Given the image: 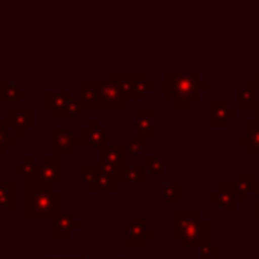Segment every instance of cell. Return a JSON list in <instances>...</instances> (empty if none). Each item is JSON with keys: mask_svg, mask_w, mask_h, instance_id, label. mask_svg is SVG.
Returning a JSON list of instances; mask_svg holds the SVG:
<instances>
[{"mask_svg": "<svg viewBox=\"0 0 259 259\" xmlns=\"http://www.w3.org/2000/svg\"><path fill=\"white\" fill-rule=\"evenodd\" d=\"M210 89V83H206V81H202V91H208Z\"/></svg>", "mask_w": 259, "mask_h": 259, "instance_id": "cell-23", "label": "cell"}, {"mask_svg": "<svg viewBox=\"0 0 259 259\" xmlns=\"http://www.w3.org/2000/svg\"><path fill=\"white\" fill-rule=\"evenodd\" d=\"M125 148L121 146H113V148H101L99 150V162H101V170L105 176H117L123 172L125 168Z\"/></svg>", "mask_w": 259, "mask_h": 259, "instance_id": "cell-3", "label": "cell"}, {"mask_svg": "<svg viewBox=\"0 0 259 259\" xmlns=\"http://www.w3.org/2000/svg\"><path fill=\"white\" fill-rule=\"evenodd\" d=\"M79 101H81L83 109L103 111L101 95H99V81H81V85H79Z\"/></svg>", "mask_w": 259, "mask_h": 259, "instance_id": "cell-8", "label": "cell"}, {"mask_svg": "<svg viewBox=\"0 0 259 259\" xmlns=\"http://www.w3.org/2000/svg\"><path fill=\"white\" fill-rule=\"evenodd\" d=\"M253 85H255V89L259 91V71L255 73V79H253Z\"/></svg>", "mask_w": 259, "mask_h": 259, "instance_id": "cell-22", "label": "cell"}, {"mask_svg": "<svg viewBox=\"0 0 259 259\" xmlns=\"http://www.w3.org/2000/svg\"><path fill=\"white\" fill-rule=\"evenodd\" d=\"M26 99V91L16 87L10 81H2L0 83V101H24Z\"/></svg>", "mask_w": 259, "mask_h": 259, "instance_id": "cell-15", "label": "cell"}, {"mask_svg": "<svg viewBox=\"0 0 259 259\" xmlns=\"http://www.w3.org/2000/svg\"><path fill=\"white\" fill-rule=\"evenodd\" d=\"M18 172H28V174H34L38 168H36V162H34V156H26L24 158V164L16 166Z\"/></svg>", "mask_w": 259, "mask_h": 259, "instance_id": "cell-21", "label": "cell"}, {"mask_svg": "<svg viewBox=\"0 0 259 259\" xmlns=\"http://www.w3.org/2000/svg\"><path fill=\"white\" fill-rule=\"evenodd\" d=\"M146 166H148V170L154 172V174H160V172L164 170V164H162V160H160L158 156H146Z\"/></svg>", "mask_w": 259, "mask_h": 259, "instance_id": "cell-20", "label": "cell"}, {"mask_svg": "<svg viewBox=\"0 0 259 259\" xmlns=\"http://www.w3.org/2000/svg\"><path fill=\"white\" fill-rule=\"evenodd\" d=\"M99 95H101V107L103 111H125L127 99L123 93L109 81H99Z\"/></svg>", "mask_w": 259, "mask_h": 259, "instance_id": "cell-6", "label": "cell"}, {"mask_svg": "<svg viewBox=\"0 0 259 259\" xmlns=\"http://www.w3.org/2000/svg\"><path fill=\"white\" fill-rule=\"evenodd\" d=\"M144 150V138L142 136H132L130 140H127V144H125V152L127 154H140Z\"/></svg>", "mask_w": 259, "mask_h": 259, "instance_id": "cell-18", "label": "cell"}, {"mask_svg": "<svg viewBox=\"0 0 259 259\" xmlns=\"http://www.w3.org/2000/svg\"><path fill=\"white\" fill-rule=\"evenodd\" d=\"M83 111H85V109H83L81 101H79V99H73V101H71L69 105H65L61 111L53 113V117H55V119H73V117H79Z\"/></svg>", "mask_w": 259, "mask_h": 259, "instance_id": "cell-16", "label": "cell"}, {"mask_svg": "<svg viewBox=\"0 0 259 259\" xmlns=\"http://www.w3.org/2000/svg\"><path fill=\"white\" fill-rule=\"evenodd\" d=\"M239 109H233L227 99H210L208 101V125L225 127L231 119H237Z\"/></svg>", "mask_w": 259, "mask_h": 259, "instance_id": "cell-4", "label": "cell"}, {"mask_svg": "<svg viewBox=\"0 0 259 259\" xmlns=\"http://www.w3.org/2000/svg\"><path fill=\"white\" fill-rule=\"evenodd\" d=\"M235 103L239 111H255L259 97H257V89L253 85V81H247L237 93H235Z\"/></svg>", "mask_w": 259, "mask_h": 259, "instance_id": "cell-12", "label": "cell"}, {"mask_svg": "<svg viewBox=\"0 0 259 259\" xmlns=\"http://www.w3.org/2000/svg\"><path fill=\"white\" fill-rule=\"evenodd\" d=\"M162 81H164L162 95L166 101L172 103L176 111H188L192 101H196L202 95V77L196 71H186V73L164 71Z\"/></svg>", "mask_w": 259, "mask_h": 259, "instance_id": "cell-1", "label": "cell"}, {"mask_svg": "<svg viewBox=\"0 0 259 259\" xmlns=\"http://www.w3.org/2000/svg\"><path fill=\"white\" fill-rule=\"evenodd\" d=\"M0 83H2V81H0Z\"/></svg>", "mask_w": 259, "mask_h": 259, "instance_id": "cell-25", "label": "cell"}, {"mask_svg": "<svg viewBox=\"0 0 259 259\" xmlns=\"http://www.w3.org/2000/svg\"><path fill=\"white\" fill-rule=\"evenodd\" d=\"M134 119H136V134L138 136H142L144 140L156 136V111L154 109H150V107L136 109Z\"/></svg>", "mask_w": 259, "mask_h": 259, "instance_id": "cell-10", "label": "cell"}, {"mask_svg": "<svg viewBox=\"0 0 259 259\" xmlns=\"http://www.w3.org/2000/svg\"><path fill=\"white\" fill-rule=\"evenodd\" d=\"M75 140H77V138H73L71 132H67V130H63V127H55V130H53V148H55V154H57V156H67V154H71V152H73V146H77Z\"/></svg>", "mask_w": 259, "mask_h": 259, "instance_id": "cell-13", "label": "cell"}, {"mask_svg": "<svg viewBox=\"0 0 259 259\" xmlns=\"http://www.w3.org/2000/svg\"><path fill=\"white\" fill-rule=\"evenodd\" d=\"M75 144L77 146H99V148H105L107 146V130L99 123L97 117H91L89 125L81 127Z\"/></svg>", "mask_w": 259, "mask_h": 259, "instance_id": "cell-5", "label": "cell"}, {"mask_svg": "<svg viewBox=\"0 0 259 259\" xmlns=\"http://www.w3.org/2000/svg\"><path fill=\"white\" fill-rule=\"evenodd\" d=\"M237 144L243 146L249 154H259V119L255 115L247 117V121H245V136L237 138Z\"/></svg>", "mask_w": 259, "mask_h": 259, "instance_id": "cell-11", "label": "cell"}, {"mask_svg": "<svg viewBox=\"0 0 259 259\" xmlns=\"http://www.w3.org/2000/svg\"><path fill=\"white\" fill-rule=\"evenodd\" d=\"M8 127V121L0 117V154H4L10 146H16V136H10Z\"/></svg>", "mask_w": 259, "mask_h": 259, "instance_id": "cell-17", "label": "cell"}, {"mask_svg": "<svg viewBox=\"0 0 259 259\" xmlns=\"http://www.w3.org/2000/svg\"><path fill=\"white\" fill-rule=\"evenodd\" d=\"M123 180H127V182H142V180H144V168H142V166L130 168V170L123 174Z\"/></svg>", "mask_w": 259, "mask_h": 259, "instance_id": "cell-19", "label": "cell"}, {"mask_svg": "<svg viewBox=\"0 0 259 259\" xmlns=\"http://www.w3.org/2000/svg\"><path fill=\"white\" fill-rule=\"evenodd\" d=\"M73 101V93L69 91V89H59V91H55V89H45V93H42V107L47 109V111H51V115L53 113H57V111H61L65 105H69Z\"/></svg>", "mask_w": 259, "mask_h": 259, "instance_id": "cell-9", "label": "cell"}, {"mask_svg": "<svg viewBox=\"0 0 259 259\" xmlns=\"http://www.w3.org/2000/svg\"><path fill=\"white\" fill-rule=\"evenodd\" d=\"M38 176L47 178V180H61V162H59V156H45L42 160V168L38 170Z\"/></svg>", "mask_w": 259, "mask_h": 259, "instance_id": "cell-14", "label": "cell"}, {"mask_svg": "<svg viewBox=\"0 0 259 259\" xmlns=\"http://www.w3.org/2000/svg\"><path fill=\"white\" fill-rule=\"evenodd\" d=\"M107 81L113 83L121 93L123 97L130 101H144L148 97L150 91H154V81H150L146 77V73L138 71V73H119V71H111L107 75Z\"/></svg>", "mask_w": 259, "mask_h": 259, "instance_id": "cell-2", "label": "cell"}, {"mask_svg": "<svg viewBox=\"0 0 259 259\" xmlns=\"http://www.w3.org/2000/svg\"><path fill=\"white\" fill-rule=\"evenodd\" d=\"M255 117L259 119V103H257V109H255Z\"/></svg>", "mask_w": 259, "mask_h": 259, "instance_id": "cell-24", "label": "cell"}, {"mask_svg": "<svg viewBox=\"0 0 259 259\" xmlns=\"http://www.w3.org/2000/svg\"><path fill=\"white\" fill-rule=\"evenodd\" d=\"M10 127L16 130V138L26 136V130H30L34 125V111L32 109H18V107H8L6 109V117Z\"/></svg>", "mask_w": 259, "mask_h": 259, "instance_id": "cell-7", "label": "cell"}]
</instances>
